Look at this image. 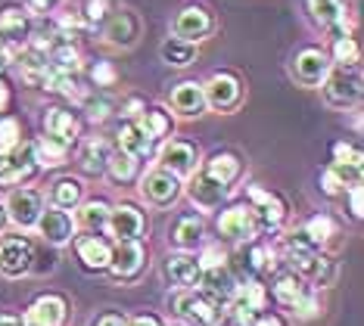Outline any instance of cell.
Wrapping results in <instances>:
<instances>
[{
  "label": "cell",
  "instance_id": "3957f363",
  "mask_svg": "<svg viewBox=\"0 0 364 326\" xmlns=\"http://www.w3.org/2000/svg\"><path fill=\"white\" fill-rule=\"evenodd\" d=\"M324 103L333 106V109H352L358 106L361 99V75L358 69H330V75L324 78Z\"/></svg>",
  "mask_w": 364,
  "mask_h": 326
},
{
  "label": "cell",
  "instance_id": "4dcf8cb0",
  "mask_svg": "<svg viewBox=\"0 0 364 326\" xmlns=\"http://www.w3.org/2000/svg\"><path fill=\"white\" fill-rule=\"evenodd\" d=\"M140 128L146 131V137L153 140H165L171 137V131H175V119H171V112L165 106H144V112L137 115Z\"/></svg>",
  "mask_w": 364,
  "mask_h": 326
},
{
  "label": "cell",
  "instance_id": "ab89813d",
  "mask_svg": "<svg viewBox=\"0 0 364 326\" xmlns=\"http://www.w3.org/2000/svg\"><path fill=\"white\" fill-rule=\"evenodd\" d=\"M109 202H103V199H90V202H85V208H81V221L87 224V230H97L100 233L106 227V221H109Z\"/></svg>",
  "mask_w": 364,
  "mask_h": 326
},
{
  "label": "cell",
  "instance_id": "f35d334b",
  "mask_svg": "<svg viewBox=\"0 0 364 326\" xmlns=\"http://www.w3.org/2000/svg\"><path fill=\"white\" fill-rule=\"evenodd\" d=\"M302 233L321 249L324 242H330V239L336 237V224H333V217H327V214H314L311 221L302 227Z\"/></svg>",
  "mask_w": 364,
  "mask_h": 326
},
{
  "label": "cell",
  "instance_id": "83f0119b",
  "mask_svg": "<svg viewBox=\"0 0 364 326\" xmlns=\"http://www.w3.org/2000/svg\"><path fill=\"white\" fill-rule=\"evenodd\" d=\"M75 252H78V261L85 264L87 271H106V267H109V258H112L109 242L94 237V233L75 239Z\"/></svg>",
  "mask_w": 364,
  "mask_h": 326
},
{
  "label": "cell",
  "instance_id": "44dd1931",
  "mask_svg": "<svg viewBox=\"0 0 364 326\" xmlns=\"http://www.w3.org/2000/svg\"><path fill=\"white\" fill-rule=\"evenodd\" d=\"M65 317H69V305H65L63 295H41L31 302L28 314H26V326H63Z\"/></svg>",
  "mask_w": 364,
  "mask_h": 326
},
{
  "label": "cell",
  "instance_id": "8fae6325",
  "mask_svg": "<svg viewBox=\"0 0 364 326\" xmlns=\"http://www.w3.org/2000/svg\"><path fill=\"white\" fill-rule=\"evenodd\" d=\"M246 196H250V202H252L259 230H277L280 224L287 221V202L280 193H271V190H262V187H250Z\"/></svg>",
  "mask_w": 364,
  "mask_h": 326
},
{
  "label": "cell",
  "instance_id": "5bb4252c",
  "mask_svg": "<svg viewBox=\"0 0 364 326\" xmlns=\"http://www.w3.org/2000/svg\"><path fill=\"white\" fill-rule=\"evenodd\" d=\"M218 233L234 242H250L259 237V221H255L252 205H234L218 214Z\"/></svg>",
  "mask_w": 364,
  "mask_h": 326
},
{
  "label": "cell",
  "instance_id": "d590c367",
  "mask_svg": "<svg viewBox=\"0 0 364 326\" xmlns=\"http://www.w3.org/2000/svg\"><path fill=\"white\" fill-rule=\"evenodd\" d=\"M137 165H140V158L128 156L125 149H112L109 158H106L103 174H109V180H115V183H131L137 178Z\"/></svg>",
  "mask_w": 364,
  "mask_h": 326
},
{
  "label": "cell",
  "instance_id": "e0dca14e",
  "mask_svg": "<svg viewBox=\"0 0 364 326\" xmlns=\"http://www.w3.org/2000/svg\"><path fill=\"white\" fill-rule=\"evenodd\" d=\"M305 10H309L311 22L318 28H324L330 38L349 31V25H346V13H349L346 0H305Z\"/></svg>",
  "mask_w": 364,
  "mask_h": 326
},
{
  "label": "cell",
  "instance_id": "74e56055",
  "mask_svg": "<svg viewBox=\"0 0 364 326\" xmlns=\"http://www.w3.org/2000/svg\"><path fill=\"white\" fill-rule=\"evenodd\" d=\"M271 289H274V298H277V302L289 308V305H293L296 298H299L302 292H305V283H302L299 273H280Z\"/></svg>",
  "mask_w": 364,
  "mask_h": 326
},
{
  "label": "cell",
  "instance_id": "d6a6232c",
  "mask_svg": "<svg viewBox=\"0 0 364 326\" xmlns=\"http://www.w3.org/2000/svg\"><path fill=\"white\" fill-rule=\"evenodd\" d=\"M330 63H336L339 69H355L361 60V47L358 40L352 38V31H343V35H333L330 38Z\"/></svg>",
  "mask_w": 364,
  "mask_h": 326
},
{
  "label": "cell",
  "instance_id": "8992f818",
  "mask_svg": "<svg viewBox=\"0 0 364 326\" xmlns=\"http://www.w3.org/2000/svg\"><path fill=\"white\" fill-rule=\"evenodd\" d=\"M330 69H333V63H330L327 50H321V47H302L293 56V78L302 87H321Z\"/></svg>",
  "mask_w": 364,
  "mask_h": 326
},
{
  "label": "cell",
  "instance_id": "ffe728a7",
  "mask_svg": "<svg viewBox=\"0 0 364 326\" xmlns=\"http://www.w3.org/2000/svg\"><path fill=\"white\" fill-rule=\"evenodd\" d=\"M203 237H205V221L200 214H193V212L178 214L175 221H171V227H168L171 246L181 249V252H193V249L203 242Z\"/></svg>",
  "mask_w": 364,
  "mask_h": 326
},
{
  "label": "cell",
  "instance_id": "1f68e13d",
  "mask_svg": "<svg viewBox=\"0 0 364 326\" xmlns=\"http://www.w3.org/2000/svg\"><path fill=\"white\" fill-rule=\"evenodd\" d=\"M109 143H106L103 137H90L81 143V153H78V165L81 171L90 174V178H100V174L106 171V158H109Z\"/></svg>",
  "mask_w": 364,
  "mask_h": 326
},
{
  "label": "cell",
  "instance_id": "c3c4849f",
  "mask_svg": "<svg viewBox=\"0 0 364 326\" xmlns=\"http://www.w3.org/2000/svg\"><path fill=\"white\" fill-rule=\"evenodd\" d=\"M60 4H63V0H26V10L38 13V16H47V13H53Z\"/></svg>",
  "mask_w": 364,
  "mask_h": 326
},
{
  "label": "cell",
  "instance_id": "7402d4cb",
  "mask_svg": "<svg viewBox=\"0 0 364 326\" xmlns=\"http://www.w3.org/2000/svg\"><path fill=\"white\" fill-rule=\"evenodd\" d=\"M165 280L178 289H190V286H200V277H203V264L196 255L190 252H181V255H171L162 267Z\"/></svg>",
  "mask_w": 364,
  "mask_h": 326
},
{
  "label": "cell",
  "instance_id": "e575fe53",
  "mask_svg": "<svg viewBox=\"0 0 364 326\" xmlns=\"http://www.w3.org/2000/svg\"><path fill=\"white\" fill-rule=\"evenodd\" d=\"M81 196H85V183L78 178H60V180H53V187H50V202H53V208H63V212L75 208L81 202Z\"/></svg>",
  "mask_w": 364,
  "mask_h": 326
},
{
  "label": "cell",
  "instance_id": "ac0fdd59",
  "mask_svg": "<svg viewBox=\"0 0 364 326\" xmlns=\"http://www.w3.org/2000/svg\"><path fill=\"white\" fill-rule=\"evenodd\" d=\"M228 193H230L228 183H221V180L209 178L205 171H193V180H190V187H187L190 202H193L196 208H205V212L218 208V205L228 199Z\"/></svg>",
  "mask_w": 364,
  "mask_h": 326
},
{
  "label": "cell",
  "instance_id": "db71d44e",
  "mask_svg": "<svg viewBox=\"0 0 364 326\" xmlns=\"http://www.w3.org/2000/svg\"><path fill=\"white\" fill-rule=\"evenodd\" d=\"M125 326H162V320L156 314H137V317H131Z\"/></svg>",
  "mask_w": 364,
  "mask_h": 326
},
{
  "label": "cell",
  "instance_id": "7c38bea8",
  "mask_svg": "<svg viewBox=\"0 0 364 326\" xmlns=\"http://www.w3.org/2000/svg\"><path fill=\"white\" fill-rule=\"evenodd\" d=\"M35 267V249L22 237H6L0 242V273L4 277H26Z\"/></svg>",
  "mask_w": 364,
  "mask_h": 326
},
{
  "label": "cell",
  "instance_id": "603a6c76",
  "mask_svg": "<svg viewBox=\"0 0 364 326\" xmlns=\"http://www.w3.org/2000/svg\"><path fill=\"white\" fill-rule=\"evenodd\" d=\"M35 227H41V237L50 242V246H65V242L75 237V221H72V214L63 212V208H47V212H41Z\"/></svg>",
  "mask_w": 364,
  "mask_h": 326
},
{
  "label": "cell",
  "instance_id": "30bf717a",
  "mask_svg": "<svg viewBox=\"0 0 364 326\" xmlns=\"http://www.w3.org/2000/svg\"><path fill=\"white\" fill-rule=\"evenodd\" d=\"M144 264H146V249L140 239H125L119 242V249L112 252L109 258V267L106 271L112 273V280L119 283H131L144 273Z\"/></svg>",
  "mask_w": 364,
  "mask_h": 326
},
{
  "label": "cell",
  "instance_id": "9f6ffc18",
  "mask_svg": "<svg viewBox=\"0 0 364 326\" xmlns=\"http://www.w3.org/2000/svg\"><path fill=\"white\" fill-rule=\"evenodd\" d=\"M0 230H4V212H0Z\"/></svg>",
  "mask_w": 364,
  "mask_h": 326
},
{
  "label": "cell",
  "instance_id": "7dc6e473",
  "mask_svg": "<svg viewBox=\"0 0 364 326\" xmlns=\"http://www.w3.org/2000/svg\"><path fill=\"white\" fill-rule=\"evenodd\" d=\"M346 196H349V214L358 221L361 212H364V202H361V183H352V187H346Z\"/></svg>",
  "mask_w": 364,
  "mask_h": 326
},
{
  "label": "cell",
  "instance_id": "9c48e42d",
  "mask_svg": "<svg viewBox=\"0 0 364 326\" xmlns=\"http://www.w3.org/2000/svg\"><path fill=\"white\" fill-rule=\"evenodd\" d=\"M103 25H106V28H103L106 44L122 47V50L134 47L137 40H140V35H144V19H140L134 10H128V6H122V10H112L109 19H106Z\"/></svg>",
  "mask_w": 364,
  "mask_h": 326
},
{
  "label": "cell",
  "instance_id": "52a82bcc",
  "mask_svg": "<svg viewBox=\"0 0 364 326\" xmlns=\"http://www.w3.org/2000/svg\"><path fill=\"white\" fill-rule=\"evenodd\" d=\"M140 193L144 199L156 208H168L171 202H178V196L184 193V183H181L178 174L165 171V168H153L150 174H144L140 180Z\"/></svg>",
  "mask_w": 364,
  "mask_h": 326
},
{
  "label": "cell",
  "instance_id": "5b68a950",
  "mask_svg": "<svg viewBox=\"0 0 364 326\" xmlns=\"http://www.w3.org/2000/svg\"><path fill=\"white\" fill-rule=\"evenodd\" d=\"M212 31H215V16L209 6H203V4H187L184 10L175 16V22H171V35L184 38L190 44H200Z\"/></svg>",
  "mask_w": 364,
  "mask_h": 326
},
{
  "label": "cell",
  "instance_id": "f6af8a7d",
  "mask_svg": "<svg viewBox=\"0 0 364 326\" xmlns=\"http://www.w3.org/2000/svg\"><path fill=\"white\" fill-rule=\"evenodd\" d=\"M289 308H293V311L299 314V317H314V314L321 311V305H318V295H314V289H309V286H305V292H302V295L296 298V302L289 305Z\"/></svg>",
  "mask_w": 364,
  "mask_h": 326
},
{
  "label": "cell",
  "instance_id": "bcb514c9",
  "mask_svg": "<svg viewBox=\"0 0 364 326\" xmlns=\"http://www.w3.org/2000/svg\"><path fill=\"white\" fill-rule=\"evenodd\" d=\"M321 190H324V196H330V199L346 193V183H343V178H339V174H336L333 168H330V165H327L324 171H321Z\"/></svg>",
  "mask_w": 364,
  "mask_h": 326
},
{
  "label": "cell",
  "instance_id": "681fc988",
  "mask_svg": "<svg viewBox=\"0 0 364 326\" xmlns=\"http://www.w3.org/2000/svg\"><path fill=\"white\" fill-rule=\"evenodd\" d=\"M13 106V87L4 81V75H0V115H6Z\"/></svg>",
  "mask_w": 364,
  "mask_h": 326
},
{
  "label": "cell",
  "instance_id": "836d02e7",
  "mask_svg": "<svg viewBox=\"0 0 364 326\" xmlns=\"http://www.w3.org/2000/svg\"><path fill=\"white\" fill-rule=\"evenodd\" d=\"M31 149H35V162H38V168H63L65 165V158H69L72 149L69 146H63L60 140H53V137H41L31 143Z\"/></svg>",
  "mask_w": 364,
  "mask_h": 326
},
{
  "label": "cell",
  "instance_id": "f1b7e54d",
  "mask_svg": "<svg viewBox=\"0 0 364 326\" xmlns=\"http://www.w3.org/2000/svg\"><path fill=\"white\" fill-rule=\"evenodd\" d=\"M237 261H240V273H243V280H259L264 271H271V252L255 239H250L243 249H240Z\"/></svg>",
  "mask_w": 364,
  "mask_h": 326
},
{
  "label": "cell",
  "instance_id": "9a60e30c",
  "mask_svg": "<svg viewBox=\"0 0 364 326\" xmlns=\"http://www.w3.org/2000/svg\"><path fill=\"white\" fill-rule=\"evenodd\" d=\"M44 134L72 149V146L81 143V119L72 112V109H63V106L47 109L44 112Z\"/></svg>",
  "mask_w": 364,
  "mask_h": 326
},
{
  "label": "cell",
  "instance_id": "d4e9b609",
  "mask_svg": "<svg viewBox=\"0 0 364 326\" xmlns=\"http://www.w3.org/2000/svg\"><path fill=\"white\" fill-rule=\"evenodd\" d=\"M171 109L184 119H196V115L205 112V94L200 81H181L171 90Z\"/></svg>",
  "mask_w": 364,
  "mask_h": 326
},
{
  "label": "cell",
  "instance_id": "2e32d148",
  "mask_svg": "<svg viewBox=\"0 0 364 326\" xmlns=\"http://www.w3.org/2000/svg\"><path fill=\"white\" fill-rule=\"evenodd\" d=\"M106 227H109V233L119 242L140 239L144 237V230H146V217H144V212H140L137 205L122 202V205L109 208V221H106Z\"/></svg>",
  "mask_w": 364,
  "mask_h": 326
},
{
  "label": "cell",
  "instance_id": "b9f144b4",
  "mask_svg": "<svg viewBox=\"0 0 364 326\" xmlns=\"http://www.w3.org/2000/svg\"><path fill=\"white\" fill-rule=\"evenodd\" d=\"M81 109L87 112L90 121H103V119H109V112H112V99L90 90V97L85 99V103H81Z\"/></svg>",
  "mask_w": 364,
  "mask_h": 326
},
{
  "label": "cell",
  "instance_id": "60d3db41",
  "mask_svg": "<svg viewBox=\"0 0 364 326\" xmlns=\"http://www.w3.org/2000/svg\"><path fill=\"white\" fill-rule=\"evenodd\" d=\"M22 140V124L13 115H0V153H10V149Z\"/></svg>",
  "mask_w": 364,
  "mask_h": 326
},
{
  "label": "cell",
  "instance_id": "f5cc1de1",
  "mask_svg": "<svg viewBox=\"0 0 364 326\" xmlns=\"http://www.w3.org/2000/svg\"><path fill=\"white\" fill-rule=\"evenodd\" d=\"M125 323H128V320H125L122 314H112V311H109V314H100L90 326H125Z\"/></svg>",
  "mask_w": 364,
  "mask_h": 326
},
{
  "label": "cell",
  "instance_id": "277c9868",
  "mask_svg": "<svg viewBox=\"0 0 364 326\" xmlns=\"http://www.w3.org/2000/svg\"><path fill=\"white\" fill-rule=\"evenodd\" d=\"M205 106H212L215 112H234L243 103V81L234 72H215L209 81L203 85Z\"/></svg>",
  "mask_w": 364,
  "mask_h": 326
},
{
  "label": "cell",
  "instance_id": "816d5d0a",
  "mask_svg": "<svg viewBox=\"0 0 364 326\" xmlns=\"http://www.w3.org/2000/svg\"><path fill=\"white\" fill-rule=\"evenodd\" d=\"M250 326H287L280 314H255V320Z\"/></svg>",
  "mask_w": 364,
  "mask_h": 326
},
{
  "label": "cell",
  "instance_id": "d6986e66",
  "mask_svg": "<svg viewBox=\"0 0 364 326\" xmlns=\"http://www.w3.org/2000/svg\"><path fill=\"white\" fill-rule=\"evenodd\" d=\"M41 212H44V199L35 190H13L10 199H6V214L19 227H35Z\"/></svg>",
  "mask_w": 364,
  "mask_h": 326
},
{
  "label": "cell",
  "instance_id": "f546056e",
  "mask_svg": "<svg viewBox=\"0 0 364 326\" xmlns=\"http://www.w3.org/2000/svg\"><path fill=\"white\" fill-rule=\"evenodd\" d=\"M299 273H305V277H309V280L314 283V286L324 289V286H333V283H336L339 267H336L333 258L324 255V252L318 249V252L309 255V258H305V261L299 264Z\"/></svg>",
  "mask_w": 364,
  "mask_h": 326
},
{
  "label": "cell",
  "instance_id": "ee69618b",
  "mask_svg": "<svg viewBox=\"0 0 364 326\" xmlns=\"http://www.w3.org/2000/svg\"><path fill=\"white\" fill-rule=\"evenodd\" d=\"M90 81H94L97 87H112L115 81H119V72H115V65L112 63H106V60H100L90 69Z\"/></svg>",
  "mask_w": 364,
  "mask_h": 326
},
{
  "label": "cell",
  "instance_id": "8d00e7d4",
  "mask_svg": "<svg viewBox=\"0 0 364 326\" xmlns=\"http://www.w3.org/2000/svg\"><path fill=\"white\" fill-rule=\"evenodd\" d=\"M159 56H162L165 65L184 69V65H190L196 60V44H190V40H184V38H168V40H162Z\"/></svg>",
  "mask_w": 364,
  "mask_h": 326
},
{
  "label": "cell",
  "instance_id": "f907efd6",
  "mask_svg": "<svg viewBox=\"0 0 364 326\" xmlns=\"http://www.w3.org/2000/svg\"><path fill=\"white\" fill-rule=\"evenodd\" d=\"M225 261H228V255L218 252V249H205V255L200 258L203 267H218V264H225Z\"/></svg>",
  "mask_w": 364,
  "mask_h": 326
},
{
  "label": "cell",
  "instance_id": "11a10c76",
  "mask_svg": "<svg viewBox=\"0 0 364 326\" xmlns=\"http://www.w3.org/2000/svg\"><path fill=\"white\" fill-rule=\"evenodd\" d=\"M0 326H26V320H19V317H10V314H0Z\"/></svg>",
  "mask_w": 364,
  "mask_h": 326
},
{
  "label": "cell",
  "instance_id": "ba28073f",
  "mask_svg": "<svg viewBox=\"0 0 364 326\" xmlns=\"http://www.w3.org/2000/svg\"><path fill=\"white\" fill-rule=\"evenodd\" d=\"M41 168L35 162V149L28 140H19L10 153H4V168H0V183L16 187V183H28Z\"/></svg>",
  "mask_w": 364,
  "mask_h": 326
},
{
  "label": "cell",
  "instance_id": "4fadbf2b",
  "mask_svg": "<svg viewBox=\"0 0 364 326\" xmlns=\"http://www.w3.org/2000/svg\"><path fill=\"white\" fill-rule=\"evenodd\" d=\"M159 168L178 174V178H190L200 168V146L190 140H168L159 153Z\"/></svg>",
  "mask_w": 364,
  "mask_h": 326
},
{
  "label": "cell",
  "instance_id": "cb8c5ba5",
  "mask_svg": "<svg viewBox=\"0 0 364 326\" xmlns=\"http://www.w3.org/2000/svg\"><path fill=\"white\" fill-rule=\"evenodd\" d=\"M234 286H237V277L228 264H218V267H203V277H200V289L205 295H212L215 302H221L228 308L230 295H234Z\"/></svg>",
  "mask_w": 364,
  "mask_h": 326
},
{
  "label": "cell",
  "instance_id": "7bdbcfd3",
  "mask_svg": "<svg viewBox=\"0 0 364 326\" xmlns=\"http://www.w3.org/2000/svg\"><path fill=\"white\" fill-rule=\"evenodd\" d=\"M112 13V0H85V13H81V19L87 25H103L109 19Z\"/></svg>",
  "mask_w": 364,
  "mask_h": 326
},
{
  "label": "cell",
  "instance_id": "484cf974",
  "mask_svg": "<svg viewBox=\"0 0 364 326\" xmlns=\"http://www.w3.org/2000/svg\"><path fill=\"white\" fill-rule=\"evenodd\" d=\"M203 171L209 174V178L221 180V183H234L240 174H243V158H240L234 149H215V153L203 162Z\"/></svg>",
  "mask_w": 364,
  "mask_h": 326
},
{
  "label": "cell",
  "instance_id": "7a4b0ae2",
  "mask_svg": "<svg viewBox=\"0 0 364 326\" xmlns=\"http://www.w3.org/2000/svg\"><path fill=\"white\" fill-rule=\"evenodd\" d=\"M28 35H31V16L26 6H19V4L0 6V50L10 56V63L26 47Z\"/></svg>",
  "mask_w": 364,
  "mask_h": 326
},
{
  "label": "cell",
  "instance_id": "6da1fadb",
  "mask_svg": "<svg viewBox=\"0 0 364 326\" xmlns=\"http://www.w3.org/2000/svg\"><path fill=\"white\" fill-rule=\"evenodd\" d=\"M168 311L181 317L187 326H212L225 314V305L215 302L212 295H205L203 289H178L168 295Z\"/></svg>",
  "mask_w": 364,
  "mask_h": 326
},
{
  "label": "cell",
  "instance_id": "4316f807",
  "mask_svg": "<svg viewBox=\"0 0 364 326\" xmlns=\"http://www.w3.org/2000/svg\"><path fill=\"white\" fill-rule=\"evenodd\" d=\"M115 137H119V149H125L128 156H134V158H150L153 156V140L146 137V131L140 128L137 119L122 121L119 131H115Z\"/></svg>",
  "mask_w": 364,
  "mask_h": 326
}]
</instances>
